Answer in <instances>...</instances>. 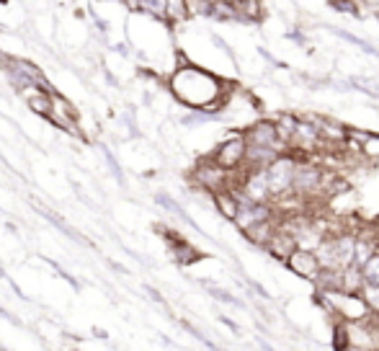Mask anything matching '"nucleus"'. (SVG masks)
<instances>
[{
	"label": "nucleus",
	"instance_id": "1",
	"mask_svg": "<svg viewBox=\"0 0 379 351\" xmlns=\"http://www.w3.org/2000/svg\"><path fill=\"white\" fill-rule=\"evenodd\" d=\"M245 155V143L243 140H235V143L222 145V150L217 152V163L222 168H235Z\"/></svg>",
	"mask_w": 379,
	"mask_h": 351
},
{
	"label": "nucleus",
	"instance_id": "2",
	"mask_svg": "<svg viewBox=\"0 0 379 351\" xmlns=\"http://www.w3.org/2000/svg\"><path fill=\"white\" fill-rule=\"evenodd\" d=\"M289 263L294 266V272L305 274V277H315L317 274V258L315 253H310V251H294Z\"/></svg>",
	"mask_w": 379,
	"mask_h": 351
},
{
	"label": "nucleus",
	"instance_id": "3",
	"mask_svg": "<svg viewBox=\"0 0 379 351\" xmlns=\"http://www.w3.org/2000/svg\"><path fill=\"white\" fill-rule=\"evenodd\" d=\"M217 204H220V209H222V212H225V215H227V217H237L235 201L230 199L227 194H220V197H217Z\"/></svg>",
	"mask_w": 379,
	"mask_h": 351
},
{
	"label": "nucleus",
	"instance_id": "4",
	"mask_svg": "<svg viewBox=\"0 0 379 351\" xmlns=\"http://www.w3.org/2000/svg\"><path fill=\"white\" fill-rule=\"evenodd\" d=\"M145 0H126V6H132V8H140Z\"/></svg>",
	"mask_w": 379,
	"mask_h": 351
}]
</instances>
